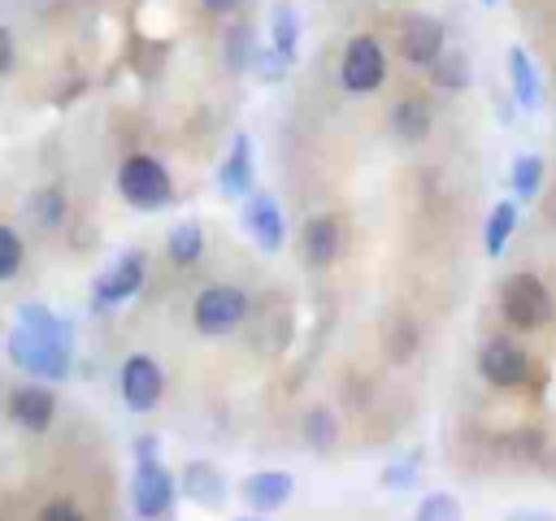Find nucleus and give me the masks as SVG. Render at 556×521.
<instances>
[{
  "label": "nucleus",
  "instance_id": "obj_1",
  "mask_svg": "<svg viewBox=\"0 0 556 521\" xmlns=\"http://www.w3.org/2000/svg\"><path fill=\"white\" fill-rule=\"evenodd\" d=\"M70 356H74L70 321H61L56 313H48L39 304H22L17 326L9 330V360L35 378L61 382L70 373Z\"/></svg>",
  "mask_w": 556,
  "mask_h": 521
},
{
  "label": "nucleus",
  "instance_id": "obj_2",
  "mask_svg": "<svg viewBox=\"0 0 556 521\" xmlns=\"http://www.w3.org/2000/svg\"><path fill=\"white\" fill-rule=\"evenodd\" d=\"M117 191H122V200H126L130 208L156 213V208H165V204L174 200V178H169V169H165L156 156L130 152V156L117 165Z\"/></svg>",
  "mask_w": 556,
  "mask_h": 521
},
{
  "label": "nucleus",
  "instance_id": "obj_3",
  "mask_svg": "<svg viewBox=\"0 0 556 521\" xmlns=\"http://www.w3.org/2000/svg\"><path fill=\"white\" fill-rule=\"evenodd\" d=\"M500 313L513 330H539L556 317V300L534 274H508L500 287Z\"/></svg>",
  "mask_w": 556,
  "mask_h": 521
},
{
  "label": "nucleus",
  "instance_id": "obj_4",
  "mask_svg": "<svg viewBox=\"0 0 556 521\" xmlns=\"http://www.w3.org/2000/svg\"><path fill=\"white\" fill-rule=\"evenodd\" d=\"M243 317H248V295H243L235 282H213V287H204V291L195 295V304H191V321H195V330L208 334V339L235 334V330L243 326Z\"/></svg>",
  "mask_w": 556,
  "mask_h": 521
},
{
  "label": "nucleus",
  "instance_id": "obj_5",
  "mask_svg": "<svg viewBox=\"0 0 556 521\" xmlns=\"http://www.w3.org/2000/svg\"><path fill=\"white\" fill-rule=\"evenodd\" d=\"M339 82L352 96H374L387 82V52L374 35H352L339 61Z\"/></svg>",
  "mask_w": 556,
  "mask_h": 521
},
{
  "label": "nucleus",
  "instance_id": "obj_6",
  "mask_svg": "<svg viewBox=\"0 0 556 521\" xmlns=\"http://www.w3.org/2000/svg\"><path fill=\"white\" fill-rule=\"evenodd\" d=\"M174 499H178L174 473H169L156 456H152V460H139L135 473H130V508H135V517L161 521V517H169Z\"/></svg>",
  "mask_w": 556,
  "mask_h": 521
},
{
  "label": "nucleus",
  "instance_id": "obj_7",
  "mask_svg": "<svg viewBox=\"0 0 556 521\" xmlns=\"http://www.w3.org/2000/svg\"><path fill=\"white\" fill-rule=\"evenodd\" d=\"M117 391H122V404H126L130 412H152V408L161 404V395H165V369H161L152 356L135 352V356L122 360Z\"/></svg>",
  "mask_w": 556,
  "mask_h": 521
},
{
  "label": "nucleus",
  "instance_id": "obj_8",
  "mask_svg": "<svg viewBox=\"0 0 556 521\" xmlns=\"http://www.w3.org/2000/svg\"><path fill=\"white\" fill-rule=\"evenodd\" d=\"M447 48V30L439 17L430 13H408L395 30V52L408 61V65H430L439 52Z\"/></svg>",
  "mask_w": 556,
  "mask_h": 521
},
{
  "label": "nucleus",
  "instance_id": "obj_9",
  "mask_svg": "<svg viewBox=\"0 0 556 521\" xmlns=\"http://www.w3.org/2000/svg\"><path fill=\"white\" fill-rule=\"evenodd\" d=\"M243 230L252 234V243L261 247V252H282V243H287V221H282V208H278V200L269 195V191H248L243 195Z\"/></svg>",
  "mask_w": 556,
  "mask_h": 521
},
{
  "label": "nucleus",
  "instance_id": "obj_10",
  "mask_svg": "<svg viewBox=\"0 0 556 521\" xmlns=\"http://www.w3.org/2000/svg\"><path fill=\"white\" fill-rule=\"evenodd\" d=\"M478 373H482L491 386L513 391V386H521V382L530 378V356H526V347L513 343V339H491V343H482V352H478Z\"/></svg>",
  "mask_w": 556,
  "mask_h": 521
},
{
  "label": "nucleus",
  "instance_id": "obj_11",
  "mask_svg": "<svg viewBox=\"0 0 556 521\" xmlns=\"http://www.w3.org/2000/svg\"><path fill=\"white\" fill-rule=\"evenodd\" d=\"M143 278H148V260H143V252H122L100 278H96V304L100 308H117V304H126V300H135L139 295V287H143Z\"/></svg>",
  "mask_w": 556,
  "mask_h": 521
},
{
  "label": "nucleus",
  "instance_id": "obj_12",
  "mask_svg": "<svg viewBox=\"0 0 556 521\" xmlns=\"http://www.w3.org/2000/svg\"><path fill=\"white\" fill-rule=\"evenodd\" d=\"M300 247H304V260H308L313 269L334 265L339 252H343V221H339L334 213H317V217H308L304 230H300Z\"/></svg>",
  "mask_w": 556,
  "mask_h": 521
},
{
  "label": "nucleus",
  "instance_id": "obj_13",
  "mask_svg": "<svg viewBox=\"0 0 556 521\" xmlns=\"http://www.w3.org/2000/svg\"><path fill=\"white\" fill-rule=\"evenodd\" d=\"M295 491V478L287 469H261V473H248L239 482V499L252 508V512H278Z\"/></svg>",
  "mask_w": 556,
  "mask_h": 521
},
{
  "label": "nucleus",
  "instance_id": "obj_14",
  "mask_svg": "<svg viewBox=\"0 0 556 521\" xmlns=\"http://www.w3.org/2000/svg\"><path fill=\"white\" fill-rule=\"evenodd\" d=\"M9 417H13L22 430L43 434V430H52V421H56V395H52L48 386H17V391L9 395Z\"/></svg>",
  "mask_w": 556,
  "mask_h": 521
},
{
  "label": "nucleus",
  "instance_id": "obj_15",
  "mask_svg": "<svg viewBox=\"0 0 556 521\" xmlns=\"http://www.w3.org/2000/svg\"><path fill=\"white\" fill-rule=\"evenodd\" d=\"M217 187H222V195H230V200H243V195L256 187L252 139H248L243 130L230 139V152H226V161H222V169H217Z\"/></svg>",
  "mask_w": 556,
  "mask_h": 521
},
{
  "label": "nucleus",
  "instance_id": "obj_16",
  "mask_svg": "<svg viewBox=\"0 0 556 521\" xmlns=\"http://www.w3.org/2000/svg\"><path fill=\"white\" fill-rule=\"evenodd\" d=\"M182 495H187L191 504L217 512V508H226L230 486H226V473H222L213 460H191V465L182 469Z\"/></svg>",
  "mask_w": 556,
  "mask_h": 521
},
{
  "label": "nucleus",
  "instance_id": "obj_17",
  "mask_svg": "<svg viewBox=\"0 0 556 521\" xmlns=\"http://www.w3.org/2000/svg\"><path fill=\"white\" fill-rule=\"evenodd\" d=\"M430 126H434V113H430V100H426V96H404V100H395V109H391V130H395L400 143H421V139L430 135Z\"/></svg>",
  "mask_w": 556,
  "mask_h": 521
},
{
  "label": "nucleus",
  "instance_id": "obj_18",
  "mask_svg": "<svg viewBox=\"0 0 556 521\" xmlns=\"http://www.w3.org/2000/svg\"><path fill=\"white\" fill-rule=\"evenodd\" d=\"M508 78H513V96H517V104H521L526 113L543 104L539 69H534V61H530V52H526V48H508Z\"/></svg>",
  "mask_w": 556,
  "mask_h": 521
},
{
  "label": "nucleus",
  "instance_id": "obj_19",
  "mask_svg": "<svg viewBox=\"0 0 556 521\" xmlns=\"http://www.w3.org/2000/svg\"><path fill=\"white\" fill-rule=\"evenodd\" d=\"M426 69H430L434 87H443V91H465V87H469V78H473L469 52H460V48H443Z\"/></svg>",
  "mask_w": 556,
  "mask_h": 521
},
{
  "label": "nucleus",
  "instance_id": "obj_20",
  "mask_svg": "<svg viewBox=\"0 0 556 521\" xmlns=\"http://www.w3.org/2000/svg\"><path fill=\"white\" fill-rule=\"evenodd\" d=\"M517 217H521V204H517V200H500V204L491 208L486 230H482L486 256H504V247H508V239H513V230H517Z\"/></svg>",
  "mask_w": 556,
  "mask_h": 521
},
{
  "label": "nucleus",
  "instance_id": "obj_21",
  "mask_svg": "<svg viewBox=\"0 0 556 521\" xmlns=\"http://www.w3.org/2000/svg\"><path fill=\"white\" fill-rule=\"evenodd\" d=\"M269 43H274L287 61L300 56V17H295L291 4H274V13H269Z\"/></svg>",
  "mask_w": 556,
  "mask_h": 521
},
{
  "label": "nucleus",
  "instance_id": "obj_22",
  "mask_svg": "<svg viewBox=\"0 0 556 521\" xmlns=\"http://www.w3.org/2000/svg\"><path fill=\"white\" fill-rule=\"evenodd\" d=\"M165 252H169V260L174 265H195L200 260V252H204V230H200V221H178L174 230H169V239H165Z\"/></svg>",
  "mask_w": 556,
  "mask_h": 521
},
{
  "label": "nucleus",
  "instance_id": "obj_23",
  "mask_svg": "<svg viewBox=\"0 0 556 521\" xmlns=\"http://www.w3.org/2000/svg\"><path fill=\"white\" fill-rule=\"evenodd\" d=\"M508 182H513L517 200H534V195H539V187H543V156L521 152V156L513 161V169H508Z\"/></svg>",
  "mask_w": 556,
  "mask_h": 521
},
{
  "label": "nucleus",
  "instance_id": "obj_24",
  "mask_svg": "<svg viewBox=\"0 0 556 521\" xmlns=\"http://www.w3.org/2000/svg\"><path fill=\"white\" fill-rule=\"evenodd\" d=\"M304 443H308L313 452H321V456L339 443V421H334L330 408H313V412H304Z\"/></svg>",
  "mask_w": 556,
  "mask_h": 521
},
{
  "label": "nucleus",
  "instance_id": "obj_25",
  "mask_svg": "<svg viewBox=\"0 0 556 521\" xmlns=\"http://www.w3.org/2000/svg\"><path fill=\"white\" fill-rule=\"evenodd\" d=\"M30 213H35L39 226H61L65 213H70V200H65L61 187H39V191L30 195Z\"/></svg>",
  "mask_w": 556,
  "mask_h": 521
},
{
  "label": "nucleus",
  "instance_id": "obj_26",
  "mask_svg": "<svg viewBox=\"0 0 556 521\" xmlns=\"http://www.w3.org/2000/svg\"><path fill=\"white\" fill-rule=\"evenodd\" d=\"M248 69H252L261 82H282V78H287V69H291V61H287L274 43H256V48H252Z\"/></svg>",
  "mask_w": 556,
  "mask_h": 521
},
{
  "label": "nucleus",
  "instance_id": "obj_27",
  "mask_svg": "<svg viewBox=\"0 0 556 521\" xmlns=\"http://www.w3.org/2000/svg\"><path fill=\"white\" fill-rule=\"evenodd\" d=\"M417 469H421V452H408L404 460H391L382 473H378V486L382 491H404L417 482Z\"/></svg>",
  "mask_w": 556,
  "mask_h": 521
},
{
  "label": "nucleus",
  "instance_id": "obj_28",
  "mask_svg": "<svg viewBox=\"0 0 556 521\" xmlns=\"http://www.w3.org/2000/svg\"><path fill=\"white\" fill-rule=\"evenodd\" d=\"M413 521H465V512H460L456 495L434 491V495H426V499H421V508H417V517H413Z\"/></svg>",
  "mask_w": 556,
  "mask_h": 521
},
{
  "label": "nucleus",
  "instance_id": "obj_29",
  "mask_svg": "<svg viewBox=\"0 0 556 521\" xmlns=\"http://www.w3.org/2000/svg\"><path fill=\"white\" fill-rule=\"evenodd\" d=\"M26 260V243L13 226H0V282H9Z\"/></svg>",
  "mask_w": 556,
  "mask_h": 521
},
{
  "label": "nucleus",
  "instance_id": "obj_30",
  "mask_svg": "<svg viewBox=\"0 0 556 521\" xmlns=\"http://www.w3.org/2000/svg\"><path fill=\"white\" fill-rule=\"evenodd\" d=\"M252 35H248V26H230L226 30V65L230 69H248V61H252Z\"/></svg>",
  "mask_w": 556,
  "mask_h": 521
},
{
  "label": "nucleus",
  "instance_id": "obj_31",
  "mask_svg": "<svg viewBox=\"0 0 556 521\" xmlns=\"http://www.w3.org/2000/svg\"><path fill=\"white\" fill-rule=\"evenodd\" d=\"M413 347H417V330H413V321H400V326L391 330V339H387L391 360H408V356H413Z\"/></svg>",
  "mask_w": 556,
  "mask_h": 521
},
{
  "label": "nucleus",
  "instance_id": "obj_32",
  "mask_svg": "<svg viewBox=\"0 0 556 521\" xmlns=\"http://www.w3.org/2000/svg\"><path fill=\"white\" fill-rule=\"evenodd\" d=\"M39 521H83V512L70 504V499H48L39 508Z\"/></svg>",
  "mask_w": 556,
  "mask_h": 521
},
{
  "label": "nucleus",
  "instance_id": "obj_33",
  "mask_svg": "<svg viewBox=\"0 0 556 521\" xmlns=\"http://www.w3.org/2000/svg\"><path fill=\"white\" fill-rule=\"evenodd\" d=\"M13 56H17V43H13V30L0 26V78L13 69Z\"/></svg>",
  "mask_w": 556,
  "mask_h": 521
},
{
  "label": "nucleus",
  "instance_id": "obj_34",
  "mask_svg": "<svg viewBox=\"0 0 556 521\" xmlns=\"http://www.w3.org/2000/svg\"><path fill=\"white\" fill-rule=\"evenodd\" d=\"M156 452H161V439H156V434H139V439H135V456H139V460H152Z\"/></svg>",
  "mask_w": 556,
  "mask_h": 521
},
{
  "label": "nucleus",
  "instance_id": "obj_35",
  "mask_svg": "<svg viewBox=\"0 0 556 521\" xmlns=\"http://www.w3.org/2000/svg\"><path fill=\"white\" fill-rule=\"evenodd\" d=\"M200 4H204L213 17H230V13H239V9H243V0H200Z\"/></svg>",
  "mask_w": 556,
  "mask_h": 521
},
{
  "label": "nucleus",
  "instance_id": "obj_36",
  "mask_svg": "<svg viewBox=\"0 0 556 521\" xmlns=\"http://www.w3.org/2000/svg\"><path fill=\"white\" fill-rule=\"evenodd\" d=\"M504 521H556V512H539V508H517V512H508Z\"/></svg>",
  "mask_w": 556,
  "mask_h": 521
},
{
  "label": "nucleus",
  "instance_id": "obj_37",
  "mask_svg": "<svg viewBox=\"0 0 556 521\" xmlns=\"http://www.w3.org/2000/svg\"><path fill=\"white\" fill-rule=\"evenodd\" d=\"M235 521H265V512H248V517H235Z\"/></svg>",
  "mask_w": 556,
  "mask_h": 521
},
{
  "label": "nucleus",
  "instance_id": "obj_38",
  "mask_svg": "<svg viewBox=\"0 0 556 521\" xmlns=\"http://www.w3.org/2000/svg\"><path fill=\"white\" fill-rule=\"evenodd\" d=\"M482 4H500V0H482Z\"/></svg>",
  "mask_w": 556,
  "mask_h": 521
}]
</instances>
